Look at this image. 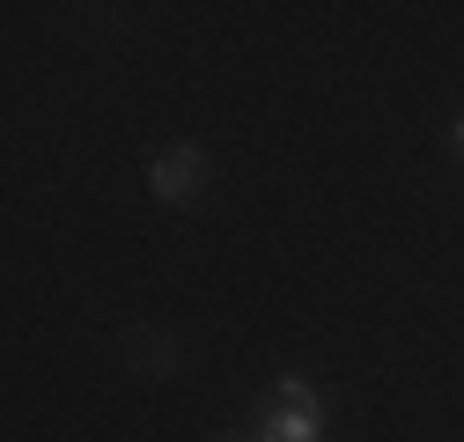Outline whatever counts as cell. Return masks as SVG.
Segmentation results:
<instances>
[{"instance_id":"obj_1","label":"cell","mask_w":464,"mask_h":442,"mask_svg":"<svg viewBox=\"0 0 464 442\" xmlns=\"http://www.w3.org/2000/svg\"><path fill=\"white\" fill-rule=\"evenodd\" d=\"M317 435H324V406H317V391H310L303 376L273 383L266 406H258V442H317Z\"/></svg>"},{"instance_id":"obj_2","label":"cell","mask_w":464,"mask_h":442,"mask_svg":"<svg viewBox=\"0 0 464 442\" xmlns=\"http://www.w3.org/2000/svg\"><path fill=\"white\" fill-rule=\"evenodd\" d=\"M148 185H155V199H169V207L199 199V185H207V155H199V148H169V155H155Z\"/></svg>"},{"instance_id":"obj_3","label":"cell","mask_w":464,"mask_h":442,"mask_svg":"<svg viewBox=\"0 0 464 442\" xmlns=\"http://www.w3.org/2000/svg\"><path fill=\"white\" fill-rule=\"evenodd\" d=\"M450 140H457V155H464V119H457V133H450Z\"/></svg>"}]
</instances>
